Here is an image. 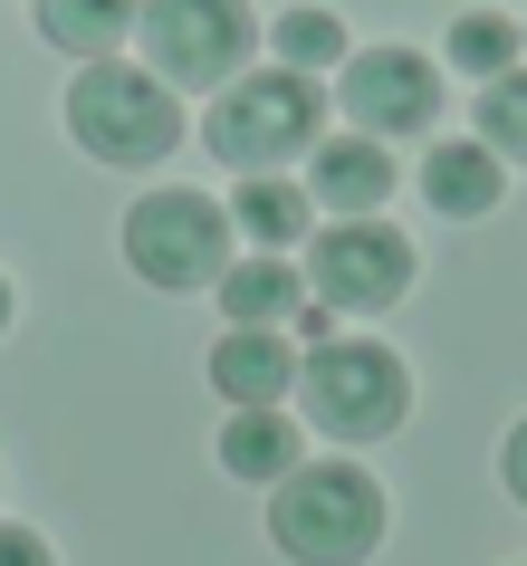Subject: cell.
<instances>
[{"mask_svg":"<svg viewBox=\"0 0 527 566\" xmlns=\"http://www.w3.org/2000/svg\"><path fill=\"white\" fill-rule=\"evenodd\" d=\"M268 547L288 566H365L383 547V480L365 461H346V451L297 461L268 490Z\"/></svg>","mask_w":527,"mask_h":566,"instance_id":"6da1fadb","label":"cell"},{"mask_svg":"<svg viewBox=\"0 0 527 566\" xmlns=\"http://www.w3.org/2000/svg\"><path fill=\"white\" fill-rule=\"evenodd\" d=\"M67 145L87 154V164L145 174V164H164L182 145V96L145 59H87L67 77Z\"/></svg>","mask_w":527,"mask_h":566,"instance_id":"7a4b0ae2","label":"cell"},{"mask_svg":"<svg viewBox=\"0 0 527 566\" xmlns=\"http://www.w3.org/2000/svg\"><path fill=\"white\" fill-rule=\"evenodd\" d=\"M202 145L221 154L240 182L278 174V164H297V154L326 145V87H317V77H297V67H250V77H231V87L211 96Z\"/></svg>","mask_w":527,"mask_h":566,"instance_id":"3957f363","label":"cell"},{"mask_svg":"<svg viewBox=\"0 0 527 566\" xmlns=\"http://www.w3.org/2000/svg\"><path fill=\"white\" fill-rule=\"evenodd\" d=\"M135 49H145V67L173 96H221L231 77H250L268 30L250 20V0H145Z\"/></svg>","mask_w":527,"mask_h":566,"instance_id":"277c9868","label":"cell"},{"mask_svg":"<svg viewBox=\"0 0 527 566\" xmlns=\"http://www.w3.org/2000/svg\"><path fill=\"white\" fill-rule=\"evenodd\" d=\"M231 240L240 221L211 192H182V182H164V192H135V211H125V269L145 279V289H221L231 279Z\"/></svg>","mask_w":527,"mask_h":566,"instance_id":"5b68a950","label":"cell"},{"mask_svg":"<svg viewBox=\"0 0 527 566\" xmlns=\"http://www.w3.org/2000/svg\"><path fill=\"white\" fill-rule=\"evenodd\" d=\"M403 413H412V375L375 336H336L297 375V422H317L326 442H383V432H403Z\"/></svg>","mask_w":527,"mask_h":566,"instance_id":"8992f818","label":"cell"},{"mask_svg":"<svg viewBox=\"0 0 527 566\" xmlns=\"http://www.w3.org/2000/svg\"><path fill=\"white\" fill-rule=\"evenodd\" d=\"M412 240L393 231V221H326L317 240H307V289H317L336 317H383V307L412 289Z\"/></svg>","mask_w":527,"mask_h":566,"instance_id":"52a82bcc","label":"cell"},{"mask_svg":"<svg viewBox=\"0 0 527 566\" xmlns=\"http://www.w3.org/2000/svg\"><path fill=\"white\" fill-rule=\"evenodd\" d=\"M336 106L355 116V135L412 145V135H432V125H441V59H422V49H403V39L355 49V59L336 67Z\"/></svg>","mask_w":527,"mask_h":566,"instance_id":"ba28073f","label":"cell"},{"mask_svg":"<svg viewBox=\"0 0 527 566\" xmlns=\"http://www.w3.org/2000/svg\"><path fill=\"white\" fill-rule=\"evenodd\" d=\"M297 375H307V356L288 346V327H221V346H211V394L231 413H278V403H297Z\"/></svg>","mask_w":527,"mask_h":566,"instance_id":"9c48e42d","label":"cell"},{"mask_svg":"<svg viewBox=\"0 0 527 566\" xmlns=\"http://www.w3.org/2000/svg\"><path fill=\"white\" fill-rule=\"evenodd\" d=\"M383 192H393V145H375V135H326L317 154H307V202H317V221H375Z\"/></svg>","mask_w":527,"mask_h":566,"instance_id":"30bf717a","label":"cell"},{"mask_svg":"<svg viewBox=\"0 0 527 566\" xmlns=\"http://www.w3.org/2000/svg\"><path fill=\"white\" fill-rule=\"evenodd\" d=\"M498 192H508V164L479 135H432L422 145V202L441 221H479V211H498Z\"/></svg>","mask_w":527,"mask_h":566,"instance_id":"8fae6325","label":"cell"},{"mask_svg":"<svg viewBox=\"0 0 527 566\" xmlns=\"http://www.w3.org/2000/svg\"><path fill=\"white\" fill-rule=\"evenodd\" d=\"M307 298H317V289H307V260L250 250V260H231V279H221V327H288Z\"/></svg>","mask_w":527,"mask_h":566,"instance_id":"7c38bea8","label":"cell"},{"mask_svg":"<svg viewBox=\"0 0 527 566\" xmlns=\"http://www.w3.org/2000/svg\"><path fill=\"white\" fill-rule=\"evenodd\" d=\"M307 461V422L278 403V413H231L221 422V471L250 480V490H278V480Z\"/></svg>","mask_w":527,"mask_h":566,"instance_id":"4fadbf2b","label":"cell"},{"mask_svg":"<svg viewBox=\"0 0 527 566\" xmlns=\"http://www.w3.org/2000/svg\"><path fill=\"white\" fill-rule=\"evenodd\" d=\"M145 30V0H39V39L67 59H125V39Z\"/></svg>","mask_w":527,"mask_h":566,"instance_id":"5bb4252c","label":"cell"},{"mask_svg":"<svg viewBox=\"0 0 527 566\" xmlns=\"http://www.w3.org/2000/svg\"><path fill=\"white\" fill-rule=\"evenodd\" d=\"M231 221H240L250 250H278V260H288L297 240H317V202H307V182H278V174H250V182H240Z\"/></svg>","mask_w":527,"mask_h":566,"instance_id":"9a60e30c","label":"cell"},{"mask_svg":"<svg viewBox=\"0 0 527 566\" xmlns=\"http://www.w3.org/2000/svg\"><path fill=\"white\" fill-rule=\"evenodd\" d=\"M355 59V30L336 10H278L268 20V67H297V77H326V67Z\"/></svg>","mask_w":527,"mask_h":566,"instance_id":"2e32d148","label":"cell"},{"mask_svg":"<svg viewBox=\"0 0 527 566\" xmlns=\"http://www.w3.org/2000/svg\"><path fill=\"white\" fill-rule=\"evenodd\" d=\"M451 67H461L470 87H498V77L527 67V39L508 30L498 10H461V20H451Z\"/></svg>","mask_w":527,"mask_h":566,"instance_id":"e0dca14e","label":"cell"},{"mask_svg":"<svg viewBox=\"0 0 527 566\" xmlns=\"http://www.w3.org/2000/svg\"><path fill=\"white\" fill-rule=\"evenodd\" d=\"M479 145L498 164H527V67L498 77V87H479Z\"/></svg>","mask_w":527,"mask_h":566,"instance_id":"ac0fdd59","label":"cell"},{"mask_svg":"<svg viewBox=\"0 0 527 566\" xmlns=\"http://www.w3.org/2000/svg\"><path fill=\"white\" fill-rule=\"evenodd\" d=\"M0 566H59V547L39 528H20V518H0Z\"/></svg>","mask_w":527,"mask_h":566,"instance_id":"d6986e66","label":"cell"},{"mask_svg":"<svg viewBox=\"0 0 527 566\" xmlns=\"http://www.w3.org/2000/svg\"><path fill=\"white\" fill-rule=\"evenodd\" d=\"M498 490H508V500L527 509V413L508 422V442H498Z\"/></svg>","mask_w":527,"mask_h":566,"instance_id":"ffe728a7","label":"cell"},{"mask_svg":"<svg viewBox=\"0 0 527 566\" xmlns=\"http://www.w3.org/2000/svg\"><path fill=\"white\" fill-rule=\"evenodd\" d=\"M288 336L307 346V356H317V346H336V307H326V298H307V307L288 317Z\"/></svg>","mask_w":527,"mask_h":566,"instance_id":"44dd1931","label":"cell"},{"mask_svg":"<svg viewBox=\"0 0 527 566\" xmlns=\"http://www.w3.org/2000/svg\"><path fill=\"white\" fill-rule=\"evenodd\" d=\"M10 317H20V289H10V279H0V336H10Z\"/></svg>","mask_w":527,"mask_h":566,"instance_id":"7402d4cb","label":"cell"},{"mask_svg":"<svg viewBox=\"0 0 527 566\" xmlns=\"http://www.w3.org/2000/svg\"><path fill=\"white\" fill-rule=\"evenodd\" d=\"M518 39H527V20H518Z\"/></svg>","mask_w":527,"mask_h":566,"instance_id":"603a6c76","label":"cell"}]
</instances>
